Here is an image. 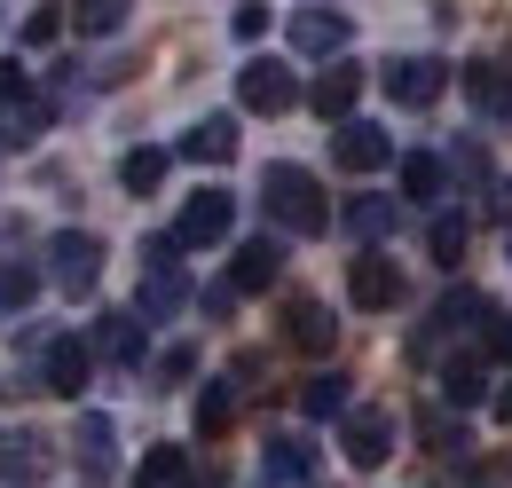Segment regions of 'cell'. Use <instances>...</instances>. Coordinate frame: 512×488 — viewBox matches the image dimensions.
<instances>
[{
	"mask_svg": "<svg viewBox=\"0 0 512 488\" xmlns=\"http://www.w3.org/2000/svg\"><path fill=\"white\" fill-rule=\"evenodd\" d=\"M260 197H268V221L276 229H292V237H323L331 229V205H323V182L308 174V166H268L260 174Z\"/></svg>",
	"mask_w": 512,
	"mask_h": 488,
	"instance_id": "1",
	"label": "cell"
},
{
	"mask_svg": "<svg viewBox=\"0 0 512 488\" xmlns=\"http://www.w3.org/2000/svg\"><path fill=\"white\" fill-rule=\"evenodd\" d=\"M174 252H182L174 237H150V244H142V260H150V268H142V292H134V315H142V323H174V315L190 307V276H182Z\"/></svg>",
	"mask_w": 512,
	"mask_h": 488,
	"instance_id": "2",
	"label": "cell"
},
{
	"mask_svg": "<svg viewBox=\"0 0 512 488\" xmlns=\"http://www.w3.org/2000/svg\"><path fill=\"white\" fill-rule=\"evenodd\" d=\"M48 276L64 284L71 300L95 292V276H103V237H87V229H56V237H48Z\"/></svg>",
	"mask_w": 512,
	"mask_h": 488,
	"instance_id": "3",
	"label": "cell"
},
{
	"mask_svg": "<svg viewBox=\"0 0 512 488\" xmlns=\"http://www.w3.org/2000/svg\"><path fill=\"white\" fill-rule=\"evenodd\" d=\"M237 103H245V111H260V119H284V111L300 103V79H292L276 56H253L245 71H237Z\"/></svg>",
	"mask_w": 512,
	"mask_h": 488,
	"instance_id": "4",
	"label": "cell"
},
{
	"mask_svg": "<svg viewBox=\"0 0 512 488\" xmlns=\"http://www.w3.org/2000/svg\"><path fill=\"white\" fill-rule=\"evenodd\" d=\"M229 221H237V197H221V189H197L190 205H182V221H174L166 237L182 244V252H205V244L229 237Z\"/></svg>",
	"mask_w": 512,
	"mask_h": 488,
	"instance_id": "5",
	"label": "cell"
},
{
	"mask_svg": "<svg viewBox=\"0 0 512 488\" xmlns=\"http://www.w3.org/2000/svg\"><path fill=\"white\" fill-rule=\"evenodd\" d=\"M339 449H347L355 473L386 465V457H394V418H386V410H347V418H339Z\"/></svg>",
	"mask_w": 512,
	"mask_h": 488,
	"instance_id": "6",
	"label": "cell"
},
{
	"mask_svg": "<svg viewBox=\"0 0 512 488\" xmlns=\"http://www.w3.org/2000/svg\"><path fill=\"white\" fill-rule=\"evenodd\" d=\"M442 87H449V63L442 56H394V63H386V95H394L402 111H426Z\"/></svg>",
	"mask_w": 512,
	"mask_h": 488,
	"instance_id": "7",
	"label": "cell"
},
{
	"mask_svg": "<svg viewBox=\"0 0 512 488\" xmlns=\"http://www.w3.org/2000/svg\"><path fill=\"white\" fill-rule=\"evenodd\" d=\"M347 300L363 307V315H386V307H402V268H394V260H379V252L347 260Z\"/></svg>",
	"mask_w": 512,
	"mask_h": 488,
	"instance_id": "8",
	"label": "cell"
},
{
	"mask_svg": "<svg viewBox=\"0 0 512 488\" xmlns=\"http://www.w3.org/2000/svg\"><path fill=\"white\" fill-rule=\"evenodd\" d=\"M87 378H95V347H87V339H48V347H40V386H48V394L79 402Z\"/></svg>",
	"mask_w": 512,
	"mask_h": 488,
	"instance_id": "9",
	"label": "cell"
},
{
	"mask_svg": "<svg viewBox=\"0 0 512 488\" xmlns=\"http://www.w3.org/2000/svg\"><path fill=\"white\" fill-rule=\"evenodd\" d=\"M331 158H339L347 174H379V166H394V142H386V126H371V119H339Z\"/></svg>",
	"mask_w": 512,
	"mask_h": 488,
	"instance_id": "10",
	"label": "cell"
},
{
	"mask_svg": "<svg viewBox=\"0 0 512 488\" xmlns=\"http://www.w3.org/2000/svg\"><path fill=\"white\" fill-rule=\"evenodd\" d=\"M71 457H79V473H87V481H111V473H119V426H111L103 410H87L79 433H71Z\"/></svg>",
	"mask_w": 512,
	"mask_h": 488,
	"instance_id": "11",
	"label": "cell"
},
{
	"mask_svg": "<svg viewBox=\"0 0 512 488\" xmlns=\"http://www.w3.org/2000/svg\"><path fill=\"white\" fill-rule=\"evenodd\" d=\"M284 339H292L300 355H331V347H339V315L323 300H284Z\"/></svg>",
	"mask_w": 512,
	"mask_h": 488,
	"instance_id": "12",
	"label": "cell"
},
{
	"mask_svg": "<svg viewBox=\"0 0 512 488\" xmlns=\"http://www.w3.org/2000/svg\"><path fill=\"white\" fill-rule=\"evenodd\" d=\"M284 40H292L300 56H339V48H347V16H339V8H300V16L284 24Z\"/></svg>",
	"mask_w": 512,
	"mask_h": 488,
	"instance_id": "13",
	"label": "cell"
},
{
	"mask_svg": "<svg viewBox=\"0 0 512 488\" xmlns=\"http://www.w3.org/2000/svg\"><path fill=\"white\" fill-rule=\"evenodd\" d=\"M308 103H316V119H355V103H363V63H331L316 87H308Z\"/></svg>",
	"mask_w": 512,
	"mask_h": 488,
	"instance_id": "14",
	"label": "cell"
},
{
	"mask_svg": "<svg viewBox=\"0 0 512 488\" xmlns=\"http://www.w3.org/2000/svg\"><path fill=\"white\" fill-rule=\"evenodd\" d=\"M87 347H95L103 363L134 370V363H142V315H95V331H87Z\"/></svg>",
	"mask_w": 512,
	"mask_h": 488,
	"instance_id": "15",
	"label": "cell"
},
{
	"mask_svg": "<svg viewBox=\"0 0 512 488\" xmlns=\"http://www.w3.org/2000/svg\"><path fill=\"white\" fill-rule=\"evenodd\" d=\"M276 276H284V244H276V237H245V244H237V268H229L237 292H268Z\"/></svg>",
	"mask_w": 512,
	"mask_h": 488,
	"instance_id": "16",
	"label": "cell"
},
{
	"mask_svg": "<svg viewBox=\"0 0 512 488\" xmlns=\"http://www.w3.org/2000/svg\"><path fill=\"white\" fill-rule=\"evenodd\" d=\"M268 481H284V488L316 481V441H308V433H276V441H268Z\"/></svg>",
	"mask_w": 512,
	"mask_h": 488,
	"instance_id": "17",
	"label": "cell"
},
{
	"mask_svg": "<svg viewBox=\"0 0 512 488\" xmlns=\"http://www.w3.org/2000/svg\"><path fill=\"white\" fill-rule=\"evenodd\" d=\"M182 158H190V166H229V158H237V119H197L190 134H182Z\"/></svg>",
	"mask_w": 512,
	"mask_h": 488,
	"instance_id": "18",
	"label": "cell"
},
{
	"mask_svg": "<svg viewBox=\"0 0 512 488\" xmlns=\"http://www.w3.org/2000/svg\"><path fill=\"white\" fill-rule=\"evenodd\" d=\"M48 473V441L40 433H0V481H40Z\"/></svg>",
	"mask_w": 512,
	"mask_h": 488,
	"instance_id": "19",
	"label": "cell"
},
{
	"mask_svg": "<svg viewBox=\"0 0 512 488\" xmlns=\"http://www.w3.org/2000/svg\"><path fill=\"white\" fill-rule=\"evenodd\" d=\"M442 189H449V166L434 150H410V158H402V197H410V205H442Z\"/></svg>",
	"mask_w": 512,
	"mask_h": 488,
	"instance_id": "20",
	"label": "cell"
},
{
	"mask_svg": "<svg viewBox=\"0 0 512 488\" xmlns=\"http://www.w3.org/2000/svg\"><path fill=\"white\" fill-rule=\"evenodd\" d=\"M465 95H473V111H481V119H505V111H512L505 63H473V71H465Z\"/></svg>",
	"mask_w": 512,
	"mask_h": 488,
	"instance_id": "21",
	"label": "cell"
},
{
	"mask_svg": "<svg viewBox=\"0 0 512 488\" xmlns=\"http://www.w3.org/2000/svg\"><path fill=\"white\" fill-rule=\"evenodd\" d=\"M442 402H449V410H473V402H489V363H481V355L449 363V370H442Z\"/></svg>",
	"mask_w": 512,
	"mask_h": 488,
	"instance_id": "22",
	"label": "cell"
},
{
	"mask_svg": "<svg viewBox=\"0 0 512 488\" xmlns=\"http://www.w3.org/2000/svg\"><path fill=\"white\" fill-rule=\"evenodd\" d=\"M394 221H402V205H394V197H347V237L379 244Z\"/></svg>",
	"mask_w": 512,
	"mask_h": 488,
	"instance_id": "23",
	"label": "cell"
},
{
	"mask_svg": "<svg viewBox=\"0 0 512 488\" xmlns=\"http://www.w3.org/2000/svg\"><path fill=\"white\" fill-rule=\"evenodd\" d=\"M300 410H308V418H347V378H339V370H316V378L300 386Z\"/></svg>",
	"mask_w": 512,
	"mask_h": 488,
	"instance_id": "24",
	"label": "cell"
},
{
	"mask_svg": "<svg viewBox=\"0 0 512 488\" xmlns=\"http://www.w3.org/2000/svg\"><path fill=\"white\" fill-rule=\"evenodd\" d=\"M142 488H197V473H190V457H182V449H166V441H158V449H150V457H142Z\"/></svg>",
	"mask_w": 512,
	"mask_h": 488,
	"instance_id": "25",
	"label": "cell"
},
{
	"mask_svg": "<svg viewBox=\"0 0 512 488\" xmlns=\"http://www.w3.org/2000/svg\"><path fill=\"white\" fill-rule=\"evenodd\" d=\"M166 166H174L166 150H127V158H119V182H127L134 197H150V189L166 182Z\"/></svg>",
	"mask_w": 512,
	"mask_h": 488,
	"instance_id": "26",
	"label": "cell"
},
{
	"mask_svg": "<svg viewBox=\"0 0 512 488\" xmlns=\"http://www.w3.org/2000/svg\"><path fill=\"white\" fill-rule=\"evenodd\" d=\"M229 418H237V386H221V378H213V386L197 394V433L213 441V433H229Z\"/></svg>",
	"mask_w": 512,
	"mask_h": 488,
	"instance_id": "27",
	"label": "cell"
},
{
	"mask_svg": "<svg viewBox=\"0 0 512 488\" xmlns=\"http://www.w3.org/2000/svg\"><path fill=\"white\" fill-rule=\"evenodd\" d=\"M40 126H48V103H40V95H24V103H8V111H0V142H32Z\"/></svg>",
	"mask_w": 512,
	"mask_h": 488,
	"instance_id": "28",
	"label": "cell"
},
{
	"mask_svg": "<svg viewBox=\"0 0 512 488\" xmlns=\"http://www.w3.org/2000/svg\"><path fill=\"white\" fill-rule=\"evenodd\" d=\"M127 8H134V0H79L71 16H79V32H95V40H103V32H119V24H127Z\"/></svg>",
	"mask_w": 512,
	"mask_h": 488,
	"instance_id": "29",
	"label": "cell"
},
{
	"mask_svg": "<svg viewBox=\"0 0 512 488\" xmlns=\"http://www.w3.org/2000/svg\"><path fill=\"white\" fill-rule=\"evenodd\" d=\"M426 252H434L442 268H457V260H465V213H442V221H434V237H426Z\"/></svg>",
	"mask_w": 512,
	"mask_h": 488,
	"instance_id": "30",
	"label": "cell"
},
{
	"mask_svg": "<svg viewBox=\"0 0 512 488\" xmlns=\"http://www.w3.org/2000/svg\"><path fill=\"white\" fill-rule=\"evenodd\" d=\"M481 355H497V363H512V315L497 300L481 307Z\"/></svg>",
	"mask_w": 512,
	"mask_h": 488,
	"instance_id": "31",
	"label": "cell"
},
{
	"mask_svg": "<svg viewBox=\"0 0 512 488\" xmlns=\"http://www.w3.org/2000/svg\"><path fill=\"white\" fill-rule=\"evenodd\" d=\"M32 292H40V276H32V268H0V307H24Z\"/></svg>",
	"mask_w": 512,
	"mask_h": 488,
	"instance_id": "32",
	"label": "cell"
},
{
	"mask_svg": "<svg viewBox=\"0 0 512 488\" xmlns=\"http://www.w3.org/2000/svg\"><path fill=\"white\" fill-rule=\"evenodd\" d=\"M56 32H64V16H56V8H32V16H24V48H48Z\"/></svg>",
	"mask_w": 512,
	"mask_h": 488,
	"instance_id": "33",
	"label": "cell"
},
{
	"mask_svg": "<svg viewBox=\"0 0 512 488\" xmlns=\"http://www.w3.org/2000/svg\"><path fill=\"white\" fill-rule=\"evenodd\" d=\"M158 378H166V386L197 378V347H166V355H158Z\"/></svg>",
	"mask_w": 512,
	"mask_h": 488,
	"instance_id": "34",
	"label": "cell"
},
{
	"mask_svg": "<svg viewBox=\"0 0 512 488\" xmlns=\"http://www.w3.org/2000/svg\"><path fill=\"white\" fill-rule=\"evenodd\" d=\"M24 95H32V79H24V63H8V56H0V111H8V103H24Z\"/></svg>",
	"mask_w": 512,
	"mask_h": 488,
	"instance_id": "35",
	"label": "cell"
},
{
	"mask_svg": "<svg viewBox=\"0 0 512 488\" xmlns=\"http://www.w3.org/2000/svg\"><path fill=\"white\" fill-rule=\"evenodd\" d=\"M229 32H237V40H260V32H268V8H260V0H245V8L229 16Z\"/></svg>",
	"mask_w": 512,
	"mask_h": 488,
	"instance_id": "36",
	"label": "cell"
},
{
	"mask_svg": "<svg viewBox=\"0 0 512 488\" xmlns=\"http://www.w3.org/2000/svg\"><path fill=\"white\" fill-rule=\"evenodd\" d=\"M489 213H497V221H512V182H489Z\"/></svg>",
	"mask_w": 512,
	"mask_h": 488,
	"instance_id": "37",
	"label": "cell"
},
{
	"mask_svg": "<svg viewBox=\"0 0 512 488\" xmlns=\"http://www.w3.org/2000/svg\"><path fill=\"white\" fill-rule=\"evenodd\" d=\"M497 418H512V386H505V394H497Z\"/></svg>",
	"mask_w": 512,
	"mask_h": 488,
	"instance_id": "38",
	"label": "cell"
},
{
	"mask_svg": "<svg viewBox=\"0 0 512 488\" xmlns=\"http://www.w3.org/2000/svg\"><path fill=\"white\" fill-rule=\"evenodd\" d=\"M505 260H512V244H505Z\"/></svg>",
	"mask_w": 512,
	"mask_h": 488,
	"instance_id": "39",
	"label": "cell"
}]
</instances>
